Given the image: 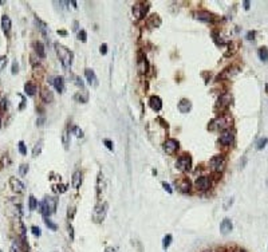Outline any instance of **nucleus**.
Wrapping results in <instances>:
<instances>
[{
    "instance_id": "1",
    "label": "nucleus",
    "mask_w": 268,
    "mask_h": 252,
    "mask_svg": "<svg viewBox=\"0 0 268 252\" xmlns=\"http://www.w3.org/2000/svg\"><path fill=\"white\" fill-rule=\"evenodd\" d=\"M55 50H56L58 58L61 60L62 66L64 68H68L72 63V52L67 47H64L63 44H59V43H55Z\"/></svg>"
},
{
    "instance_id": "2",
    "label": "nucleus",
    "mask_w": 268,
    "mask_h": 252,
    "mask_svg": "<svg viewBox=\"0 0 268 252\" xmlns=\"http://www.w3.org/2000/svg\"><path fill=\"white\" fill-rule=\"evenodd\" d=\"M58 205V200L55 197H46L40 203V213L44 217H48L50 215L55 213Z\"/></svg>"
},
{
    "instance_id": "3",
    "label": "nucleus",
    "mask_w": 268,
    "mask_h": 252,
    "mask_svg": "<svg viewBox=\"0 0 268 252\" xmlns=\"http://www.w3.org/2000/svg\"><path fill=\"white\" fill-rule=\"evenodd\" d=\"M176 168L181 172H188L192 168V157L189 154H182L178 157L176 162Z\"/></svg>"
},
{
    "instance_id": "4",
    "label": "nucleus",
    "mask_w": 268,
    "mask_h": 252,
    "mask_svg": "<svg viewBox=\"0 0 268 252\" xmlns=\"http://www.w3.org/2000/svg\"><path fill=\"white\" fill-rule=\"evenodd\" d=\"M106 213H107V203L97 205L95 209H94V213H93L94 221H95V223H101V221H103L105 220Z\"/></svg>"
},
{
    "instance_id": "5",
    "label": "nucleus",
    "mask_w": 268,
    "mask_h": 252,
    "mask_svg": "<svg viewBox=\"0 0 268 252\" xmlns=\"http://www.w3.org/2000/svg\"><path fill=\"white\" fill-rule=\"evenodd\" d=\"M224 166H225V158H224V156H215V157H212L211 158V168L215 170V172H221L222 169H224Z\"/></svg>"
},
{
    "instance_id": "6",
    "label": "nucleus",
    "mask_w": 268,
    "mask_h": 252,
    "mask_svg": "<svg viewBox=\"0 0 268 252\" xmlns=\"http://www.w3.org/2000/svg\"><path fill=\"white\" fill-rule=\"evenodd\" d=\"M178 148H180V144H178V141L174 140V138H169L165 141V144H163V150L168 153V154H174Z\"/></svg>"
},
{
    "instance_id": "7",
    "label": "nucleus",
    "mask_w": 268,
    "mask_h": 252,
    "mask_svg": "<svg viewBox=\"0 0 268 252\" xmlns=\"http://www.w3.org/2000/svg\"><path fill=\"white\" fill-rule=\"evenodd\" d=\"M147 8H149V4H147V3H146V4H140V3L134 4V7H133V14H134V16H136V19H141V18L145 16Z\"/></svg>"
},
{
    "instance_id": "8",
    "label": "nucleus",
    "mask_w": 268,
    "mask_h": 252,
    "mask_svg": "<svg viewBox=\"0 0 268 252\" xmlns=\"http://www.w3.org/2000/svg\"><path fill=\"white\" fill-rule=\"evenodd\" d=\"M196 188L200 189V190H208L211 188V178L208 177V176H201V177H198L196 180Z\"/></svg>"
},
{
    "instance_id": "9",
    "label": "nucleus",
    "mask_w": 268,
    "mask_h": 252,
    "mask_svg": "<svg viewBox=\"0 0 268 252\" xmlns=\"http://www.w3.org/2000/svg\"><path fill=\"white\" fill-rule=\"evenodd\" d=\"M9 185H11V188L13 192L16 193H22L24 190V184L22 183L20 180H18L16 177H11L9 178Z\"/></svg>"
},
{
    "instance_id": "10",
    "label": "nucleus",
    "mask_w": 268,
    "mask_h": 252,
    "mask_svg": "<svg viewBox=\"0 0 268 252\" xmlns=\"http://www.w3.org/2000/svg\"><path fill=\"white\" fill-rule=\"evenodd\" d=\"M219 141H220L221 145H225V146L227 145H231L232 141H233V133L231 132V130H224V132L221 133Z\"/></svg>"
},
{
    "instance_id": "11",
    "label": "nucleus",
    "mask_w": 268,
    "mask_h": 252,
    "mask_svg": "<svg viewBox=\"0 0 268 252\" xmlns=\"http://www.w3.org/2000/svg\"><path fill=\"white\" fill-rule=\"evenodd\" d=\"M195 18H196L197 20H200V22L209 23V22H212L213 15H212L209 11H198V12L195 14Z\"/></svg>"
},
{
    "instance_id": "12",
    "label": "nucleus",
    "mask_w": 268,
    "mask_h": 252,
    "mask_svg": "<svg viewBox=\"0 0 268 252\" xmlns=\"http://www.w3.org/2000/svg\"><path fill=\"white\" fill-rule=\"evenodd\" d=\"M231 122V118H228V117H220V118H217L215 121H212V123L213 126L212 128H217V129H225L228 125H229Z\"/></svg>"
},
{
    "instance_id": "13",
    "label": "nucleus",
    "mask_w": 268,
    "mask_h": 252,
    "mask_svg": "<svg viewBox=\"0 0 268 252\" xmlns=\"http://www.w3.org/2000/svg\"><path fill=\"white\" fill-rule=\"evenodd\" d=\"M149 105H150V107L153 110H156V112H160L162 109V101L160 97H157V95H152L150 99H149Z\"/></svg>"
},
{
    "instance_id": "14",
    "label": "nucleus",
    "mask_w": 268,
    "mask_h": 252,
    "mask_svg": "<svg viewBox=\"0 0 268 252\" xmlns=\"http://www.w3.org/2000/svg\"><path fill=\"white\" fill-rule=\"evenodd\" d=\"M232 229H233V224H232L231 219H224V220L221 221V224H220V231H221L222 235H228Z\"/></svg>"
},
{
    "instance_id": "15",
    "label": "nucleus",
    "mask_w": 268,
    "mask_h": 252,
    "mask_svg": "<svg viewBox=\"0 0 268 252\" xmlns=\"http://www.w3.org/2000/svg\"><path fill=\"white\" fill-rule=\"evenodd\" d=\"M177 107H178V110H180V113L186 114V113H189V112H190V109H192V103H190V101H189V99H181L180 102H178Z\"/></svg>"
},
{
    "instance_id": "16",
    "label": "nucleus",
    "mask_w": 268,
    "mask_h": 252,
    "mask_svg": "<svg viewBox=\"0 0 268 252\" xmlns=\"http://www.w3.org/2000/svg\"><path fill=\"white\" fill-rule=\"evenodd\" d=\"M81 183H82V173H81V170H75L74 174H72V178H71L72 188L78 189L79 186H81Z\"/></svg>"
},
{
    "instance_id": "17",
    "label": "nucleus",
    "mask_w": 268,
    "mask_h": 252,
    "mask_svg": "<svg viewBox=\"0 0 268 252\" xmlns=\"http://www.w3.org/2000/svg\"><path fill=\"white\" fill-rule=\"evenodd\" d=\"M147 70H149V63H147L146 58L140 55V58H138V71L141 74H145Z\"/></svg>"
},
{
    "instance_id": "18",
    "label": "nucleus",
    "mask_w": 268,
    "mask_h": 252,
    "mask_svg": "<svg viewBox=\"0 0 268 252\" xmlns=\"http://www.w3.org/2000/svg\"><path fill=\"white\" fill-rule=\"evenodd\" d=\"M40 97H42V99H43L46 103H50V102H52V101H54V94H52L51 90L47 89V87L42 89V91H40Z\"/></svg>"
},
{
    "instance_id": "19",
    "label": "nucleus",
    "mask_w": 268,
    "mask_h": 252,
    "mask_svg": "<svg viewBox=\"0 0 268 252\" xmlns=\"http://www.w3.org/2000/svg\"><path fill=\"white\" fill-rule=\"evenodd\" d=\"M85 75H86V79H87V83L88 85H97V77H95V73L93 71L91 68H86L85 70Z\"/></svg>"
},
{
    "instance_id": "20",
    "label": "nucleus",
    "mask_w": 268,
    "mask_h": 252,
    "mask_svg": "<svg viewBox=\"0 0 268 252\" xmlns=\"http://www.w3.org/2000/svg\"><path fill=\"white\" fill-rule=\"evenodd\" d=\"M54 83V87H55L59 93H63L64 91V79L63 77H55L52 80Z\"/></svg>"
},
{
    "instance_id": "21",
    "label": "nucleus",
    "mask_w": 268,
    "mask_h": 252,
    "mask_svg": "<svg viewBox=\"0 0 268 252\" xmlns=\"http://www.w3.org/2000/svg\"><path fill=\"white\" fill-rule=\"evenodd\" d=\"M2 27H3V31L6 34H8L9 30H11V19H9L7 15H4L2 18Z\"/></svg>"
},
{
    "instance_id": "22",
    "label": "nucleus",
    "mask_w": 268,
    "mask_h": 252,
    "mask_svg": "<svg viewBox=\"0 0 268 252\" xmlns=\"http://www.w3.org/2000/svg\"><path fill=\"white\" fill-rule=\"evenodd\" d=\"M229 103H231V95L229 94L225 93V94H222L221 97L219 98V105H220L221 107H227Z\"/></svg>"
},
{
    "instance_id": "23",
    "label": "nucleus",
    "mask_w": 268,
    "mask_h": 252,
    "mask_svg": "<svg viewBox=\"0 0 268 252\" xmlns=\"http://www.w3.org/2000/svg\"><path fill=\"white\" fill-rule=\"evenodd\" d=\"M24 91H26L27 95H34L36 93V86L32 83H26L24 85Z\"/></svg>"
},
{
    "instance_id": "24",
    "label": "nucleus",
    "mask_w": 268,
    "mask_h": 252,
    "mask_svg": "<svg viewBox=\"0 0 268 252\" xmlns=\"http://www.w3.org/2000/svg\"><path fill=\"white\" fill-rule=\"evenodd\" d=\"M35 50H36V54H38L40 58H44V57H46V50H44V46H43L40 42H36V43H35Z\"/></svg>"
},
{
    "instance_id": "25",
    "label": "nucleus",
    "mask_w": 268,
    "mask_h": 252,
    "mask_svg": "<svg viewBox=\"0 0 268 252\" xmlns=\"http://www.w3.org/2000/svg\"><path fill=\"white\" fill-rule=\"evenodd\" d=\"M259 57L263 62H267L268 60V48L267 47H260L259 48Z\"/></svg>"
},
{
    "instance_id": "26",
    "label": "nucleus",
    "mask_w": 268,
    "mask_h": 252,
    "mask_svg": "<svg viewBox=\"0 0 268 252\" xmlns=\"http://www.w3.org/2000/svg\"><path fill=\"white\" fill-rule=\"evenodd\" d=\"M180 189L182 190V192H189L190 190V181L188 178L182 180V183L180 184Z\"/></svg>"
},
{
    "instance_id": "27",
    "label": "nucleus",
    "mask_w": 268,
    "mask_h": 252,
    "mask_svg": "<svg viewBox=\"0 0 268 252\" xmlns=\"http://www.w3.org/2000/svg\"><path fill=\"white\" fill-rule=\"evenodd\" d=\"M172 240H173L172 235H166L165 238H163V240H162V248H163V249H168V248H169V245L172 244Z\"/></svg>"
},
{
    "instance_id": "28",
    "label": "nucleus",
    "mask_w": 268,
    "mask_h": 252,
    "mask_svg": "<svg viewBox=\"0 0 268 252\" xmlns=\"http://www.w3.org/2000/svg\"><path fill=\"white\" fill-rule=\"evenodd\" d=\"M42 144H43L42 141H39V142H38L35 146H34V150H32V156H34V157H38V156L40 154V152H42V146H43Z\"/></svg>"
},
{
    "instance_id": "29",
    "label": "nucleus",
    "mask_w": 268,
    "mask_h": 252,
    "mask_svg": "<svg viewBox=\"0 0 268 252\" xmlns=\"http://www.w3.org/2000/svg\"><path fill=\"white\" fill-rule=\"evenodd\" d=\"M36 206H38V201H36V199L34 197V196H29V199H28V208L31 209V211H35V209H36Z\"/></svg>"
},
{
    "instance_id": "30",
    "label": "nucleus",
    "mask_w": 268,
    "mask_h": 252,
    "mask_svg": "<svg viewBox=\"0 0 268 252\" xmlns=\"http://www.w3.org/2000/svg\"><path fill=\"white\" fill-rule=\"evenodd\" d=\"M44 223H46V225H47V227H48V228L51 229V231H56V229H58V225H56L55 223H54L52 220H50L48 217H46V219H44Z\"/></svg>"
},
{
    "instance_id": "31",
    "label": "nucleus",
    "mask_w": 268,
    "mask_h": 252,
    "mask_svg": "<svg viewBox=\"0 0 268 252\" xmlns=\"http://www.w3.org/2000/svg\"><path fill=\"white\" fill-rule=\"evenodd\" d=\"M68 130H64L63 132V134H62V142H63V145H64V148L67 149V146H68V144H70V141H68Z\"/></svg>"
},
{
    "instance_id": "32",
    "label": "nucleus",
    "mask_w": 268,
    "mask_h": 252,
    "mask_svg": "<svg viewBox=\"0 0 268 252\" xmlns=\"http://www.w3.org/2000/svg\"><path fill=\"white\" fill-rule=\"evenodd\" d=\"M71 132L75 134L78 138H82V137H83V132H82V129H79V126H72V128H71Z\"/></svg>"
},
{
    "instance_id": "33",
    "label": "nucleus",
    "mask_w": 268,
    "mask_h": 252,
    "mask_svg": "<svg viewBox=\"0 0 268 252\" xmlns=\"http://www.w3.org/2000/svg\"><path fill=\"white\" fill-rule=\"evenodd\" d=\"M77 98L81 101L82 103H85V102H87V99H88V95H87V93L86 91H81L78 95H77Z\"/></svg>"
},
{
    "instance_id": "34",
    "label": "nucleus",
    "mask_w": 268,
    "mask_h": 252,
    "mask_svg": "<svg viewBox=\"0 0 268 252\" xmlns=\"http://www.w3.org/2000/svg\"><path fill=\"white\" fill-rule=\"evenodd\" d=\"M36 24L39 26V30L43 32V35H46V30H47V26H46V23H43L40 19H38L36 18Z\"/></svg>"
},
{
    "instance_id": "35",
    "label": "nucleus",
    "mask_w": 268,
    "mask_h": 252,
    "mask_svg": "<svg viewBox=\"0 0 268 252\" xmlns=\"http://www.w3.org/2000/svg\"><path fill=\"white\" fill-rule=\"evenodd\" d=\"M267 142H268V138H267V137H264V138H260V140H259V142H257V146H256V148L259 149V150H261L263 148H265Z\"/></svg>"
},
{
    "instance_id": "36",
    "label": "nucleus",
    "mask_w": 268,
    "mask_h": 252,
    "mask_svg": "<svg viewBox=\"0 0 268 252\" xmlns=\"http://www.w3.org/2000/svg\"><path fill=\"white\" fill-rule=\"evenodd\" d=\"M27 172H28V165L27 164H22L19 166V173H20V176H26Z\"/></svg>"
},
{
    "instance_id": "37",
    "label": "nucleus",
    "mask_w": 268,
    "mask_h": 252,
    "mask_svg": "<svg viewBox=\"0 0 268 252\" xmlns=\"http://www.w3.org/2000/svg\"><path fill=\"white\" fill-rule=\"evenodd\" d=\"M78 39L82 40V42H86L87 40V34H86L85 30H81V31L78 32Z\"/></svg>"
},
{
    "instance_id": "38",
    "label": "nucleus",
    "mask_w": 268,
    "mask_h": 252,
    "mask_svg": "<svg viewBox=\"0 0 268 252\" xmlns=\"http://www.w3.org/2000/svg\"><path fill=\"white\" fill-rule=\"evenodd\" d=\"M19 152H20L23 156L27 154V148H26V145H24L23 141H20V142H19Z\"/></svg>"
},
{
    "instance_id": "39",
    "label": "nucleus",
    "mask_w": 268,
    "mask_h": 252,
    "mask_svg": "<svg viewBox=\"0 0 268 252\" xmlns=\"http://www.w3.org/2000/svg\"><path fill=\"white\" fill-rule=\"evenodd\" d=\"M54 190L55 192H59V193H63V192H66L67 188H66V185H56V186H54Z\"/></svg>"
},
{
    "instance_id": "40",
    "label": "nucleus",
    "mask_w": 268,
    "mask_h": 252,
    "mask_svg": "<svg viewBox=\"0 0 268 252\" xmlns=\"http://www.w3.org/2000/svg\"><path fill=\"white\" fill-rule=\"evenodd\" d=\"M7 66V57H0V71Z\"/></svg>"
},
{
    "instance_id": "41",
    "label": "nucleus",
    "mask_w": 268,
    "mask_h": 252,
    "mask_svg": "<svg viewBox=\"0 0 268 252\" xmlns=\"http://www.w3.org/2000/svg\"><path fill=\"white\" fill-rule=\"evenodd\" d=\"M31 231H32V235H34V236H38V238L42 235V232H40V228H39V227H35V225H34L32 228H31Z\"/></svg>"
},
{
    "instance_id": "42",
    "label": "nucleus",
    "mask_w": 268,
    "mask_h": 252,
    "mask_svg": "<svg viewBox=\"0 0 268 252\" xmlns=\"http://www.w3.org/2000/svg\"><path fill=\"white\" fill-rule=\"evenodd\" d=\"M103 144L106 145V148L109 150H114V145H113V142H111L110 140H103Z\"/></svg>"
},
{
    "instance_id": "43",
    "label": "nucleus",
    "mask_w": 268,
    "mask_h": 252,
    "mask_svg": "<svg viewBox=\"0 0 268 252\" xmlns=\"http://www.w3.org/2000/svg\"><path fill=\"white\" fill-rule=\"evenodd\" d=\"M99 51H101L102 55H106L107 54V44H101V47H99Z\"/></svg>"
},
{
    "instance_id": "44",
    "label": "nucleus",
    "mask_w": 268,
    "mask_h": 252,
    "mask_svg": "<svg viewBox=\"0 0 268 252\" xmlns=\"http://www.w3.org/2000/svg\"><path fill=\"white\" fill-rule=\"evenodd\" d=\"M19 71V64L16 60H13V63H12V74H18Z\"/></svg>"
},
{
    "instance_id": "45",
    "label": "nucleus",
    "mask_w": 268,
    "mask_h": 252,
    "mask_svg": "<svg viewBox=\"0 0 268 252\" xmlns=\"http://www.w3.org/2000/svg\"><path fill=\"white\" fill-rule=\"evenodd\" d=\"M75 83L78 85L79 87H82V89L85 87V83H83V80H82V78H81V77H75Z\"/></svg>"
},
{
    "instance_id": "46",
    "label": "nucleus",
    "mask_w": 268,
    "mask_h": 252,
    "mask_svg": "<svg viewBox=\"0 0 268 252\" xmlns=\"http://www.w3.org/2000/svg\"><path fill=\"white\" fill-rule=\"evenodd\" d=\"M162 186H163V189H165L168 193H172V192H173V189L170 188V185L168 184V183H165V181H163V183H162Z\"/></svg>"
},
{
    "instance_id": "47",
    "label": "nucleus",
    "mask_w": 268,
    "mask_h": 252,
    "mask_svg": "<svg viewBox=\"0 0 268 252\" xmlns=\"http://www.w3.org/2000/svg\"><path fill=\"white\" fill-rule=\"evenodd\" d=\"M74 213H75V208H74V206H71V208H68V217H72L74 216Z\"/></svg>"
},
{
    "instance_id": "48",
    "label": "nucleus",
    "mask_w": 268,
    "mask_h": 252,
    "mask_svg": "<svg viewBox=\"0 0 268 252\" xmlns=\"http://www.w3.org/2000/svg\"><path fill=\"white\" fill-rule=\"evenodd\" d=\"M232 203H233V199H228V200H227V203L224 204V209H228V206L232 205Z\"/></svg>"
},
{
    "instance_id": "49",
    "label": "nucleus",
    "mask_w": 268,
    "mask_h": 252,
    "mask_svg": "<svg viewBox=\"0 0 268 252\" xmlns=\"http://www.w3.org/2000/svg\"><path fill=\"white\" fill-rule=\"evenodd\" d=\"M68 233H70V238H71V239H74V231H72L71 224H68Z\"/></svg>"
},
{
    "instance_id": "50",
    "label": "nucleus",
    "mask_w": 268,
    "mask_h": 252,
    "mask_svg": "<svg viewBox=\"0 0 268 252\" xmlns=\"http://www.w3.org/2000/svg\"><path fill=\"white\" fill-rule=\"evenodd\" d=\"M247 36H248L247 39H249V40H251V39H254V36H255V32H248V35H247Z\"/></svg>"
},
{
    "instance_id": "51",
    "label": "nucleus",
    "mask_w": 268,
    "mask_h": 252,
    "mask_svg": "<svg viewBox=\"0 0 268 252\" xmlns=\"http://www.w3.org/2000/svg\"><path fill=\"white\" fill-rule=\"evenodd\" d=\"M243 4H244V8L245 9H249V2H247V0H245V2H243Z\"/></svg>"
},
{
    "instance_id": "52",
    "label": "nucleus",
    "mask_w": 268,
    "mask_h": 252,
    "mask_svg": "<svg viewBox=\"0 0 268 252\" xmlns=\"http://www.w3.org/2000/svg\"><path fill=\"white\" fill-rule=\"evenodd\" d=\"M43 122H44V118H40V119H38V121H36V123H38L39 126H42V125H43Z\"/></svg>"
},
{
    "instance_id": "53",
    "label": "nucleus",
    "mask_w": 268,
    "mask_h": 252,
    "mask_svg": "<svg viewBox=\"0 0 268 252\" xmlns=\"http://www.w3.org/2000/svg\"><path fill=\"white\" fill-rule=\"evenodd\" d=\"M105 252H115V249H114L113 247H107V248H106V251H105Z\"/></svg>"
},
{
    "instance_id": "54",
    "label": "nucleus",
    "mask_w": 268,
    "mask_h": 252,
    "mask_svg": "<svg viewBox=\"0 0 268 252\" xmlns=\"http://www.w3.org/2000/svg\"><path fill=\"white\" fill-rule=\"evenodd\" d=\"M9 252H18V248H16L15 245H12V247H11V249H9Z\"/></svg>"
},
{
    "instance_id": "55",
    "label": "nucleus",
    "mask_w": 268,
    "mask_h": 252,
    "mask_svg": "<svg viewBox=\"0 0 268 252\" xmlns=\"http://www.w3.org/2000/svg\"><path fill=\"white\" fill-rule=\"evenodd\" d=\"M71 4L74 6V8H77V2H74V0H71Z\"/></svg>"
},
{
    "instance_id": "56",
    "label": "nucleus",
    "mask_w": 268,
    "mask_h": 252,
    "mask_svg": "<svg viewBox=\"0 0 268 252\" xmlns=\"http://www.w3.org/2000/svg\"><path fill=\"white\" fill-rule=\"evenodd\" d=\"M235 252H245V251H243V249H236Z\"/></svg>"
},
{
    "instance_id": "57",
    "label": "nucleus",
    "mask_w": 268,
    "mask_h": 252,
    "mask_svg": "<svg viewBox=\"0 0 268 252\" xmlns=\"http://www.w3.org/2000/svg\"><path fill=\"white\" fill-rule=\"evenodd\" d=\"M204 252H213V251H209V249H206V251H204Z\"/></svg>"
},
{
    "instance_id": "58",
    "label": "nucleus",
    "mask_w": 268,
    "mask_h": 252,
    "mask_svg": "<svg viewBox=\"0 0 268 252\" xmlns=\"http://www.w3.org/2000/svg\"><path fill=\"white\" fill-rule=\"evenodd\" d=\"M0 252H2V251H0Z\"/></svg>"
}]
</instances>
